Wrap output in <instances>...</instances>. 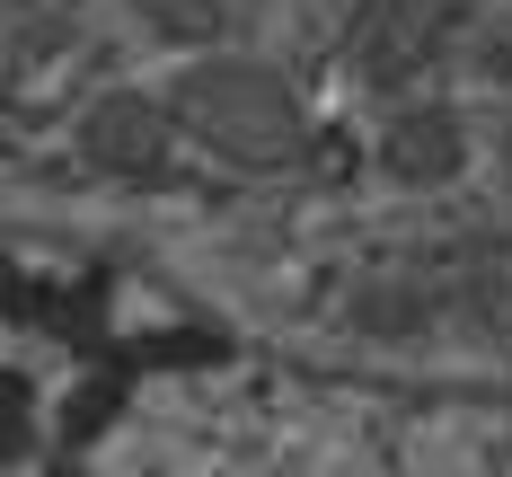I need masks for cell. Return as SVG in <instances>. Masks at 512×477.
I'll return each mask as SVG.
<instances>
[{
	"mask_svg": "<svg viewBox=\"0 0 512 477\" xmlns=\"http://www.w3.org/2000/svg\"><path fill=\"white\" fill-rule=\"evenodd\" d=\"M380 159H389L398 177H442V168H460V124H451V115H407Z\"/></svg>",
	"mask_w": 512,
	"mask_h": 477,
	"instance_id": "3",
	"label": "cell"
},
{
	"mask_svg": "<svg viewBox=\"0 0 512 477\" xmlns=\"http://www.w3.org/2000/svg\"><path fill=\"white\" fill-rule=\"evenodd\" d=\"M168 133H186L195 151L230 159V168H292L309 151V115L292 98V80L274 62H239V53H212V62H186L168 80Z\"/></svg>",
	"mask_w": 512,
	"mask_h": 477,
	"instance_id": "1",
	"label": "cell"
},
{
	"mask_svg": "<svg viewBox=\"0 0 512 477\" xmlns=\"http://www.w3.org/2000/svg\"><path fill=\"white\" fill-rule=\"evenodd\" d=\"M451 9H460V0H389V9H380V27H371V45H362V53H371V71H389V53L424 45Z\"/></svg>",
	"mask_w": 512,
	"mask_h": 477,
	"instance_id": "4",
	"label": "cell"
},
{
	"mask_svg": "<svg viewBox=\"0 0 512 477\" xmlns=\"http://www.w3.org/2000/svg\"><path fill=\"white\" fill-rule=\"evenodd\" d=\"M0 9H36V0H0Z\"/></svg>",
	"mask_w": 512,
	"mask_h": 477,
	"instance_id": "5",
	"label": "cell"
},
{
	"mask_svg": "<svg viewBox=\"0 0 512 477\" xmlns=\"http://www.w3.org/2000/svg\"><path fill=\"white\" fill-rule=\"evenodd\" d=\"M89 151H98L106 168H159V159L177 151V133H168L159 98H106L98 115H89Z\"/></svg>",
	"mask_w": 512,
	"mask_h": 477,
	"instance_id": "2",
	"label": "cell"
}]
</instances>
